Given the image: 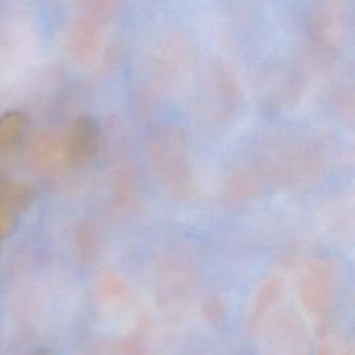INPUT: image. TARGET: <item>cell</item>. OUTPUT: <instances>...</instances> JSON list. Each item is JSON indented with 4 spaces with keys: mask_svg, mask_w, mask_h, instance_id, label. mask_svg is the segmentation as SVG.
Segmentation results:
<instances>
[{
    "mask_svg": "<svg viewBox=\"0 0 355 355\" xmlns=\"http://www.w3.org/2000/svg\"><path fill=\"white\" fill-rule=\"evenodd\" d=\"M100 129L94 119L80 116L71 130V157L73 162H86L94 157L98 148Z\"/></svg>",
    "mask_w": 355,
    "mask_h": 355,
    "instance_id": "1",
    "label": "cell"
},
{
    "mask_svg": "<svg viewBox=\"0 0 355 355\" xmlns=\"http://www.w3.org/2000/svg\"><path fill=\"white\" fill-rule=\"evenodd\" d=\"M25 118L19 112H7L0 118V147L11 146L21 136Z\"/></svg>",
    "mask_w": 355,
    "mask_h": 355,
    "instance_id": "2",
    "label": "cell"
}]
</instances>
